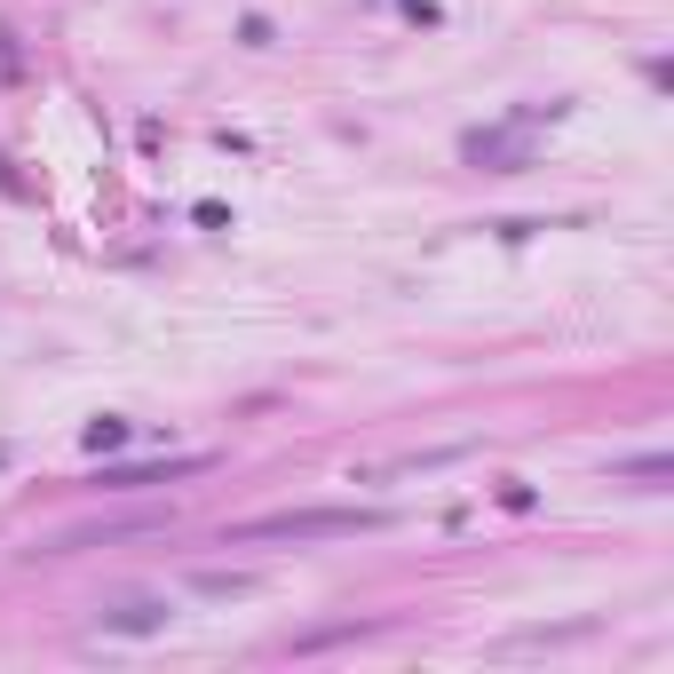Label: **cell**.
I'll return each mask as SVG.
<instances>
[{
    "instance_id": "cell-1",
    "label": "cell",
    "mask_w": 674,
    "mask_h": 674,
    "mask_svg": "<svg viewBox=\"0 0 674 674\" xmlns=\"http://www.w3.org/2000/svg\"><path fill=\"white\" fill-rule=\"evenodd\" d=\"M563 112H571V104H524V112L492 119V127H468V135H460V159L484 167V175H516V167H532V135L556 127Z\"/></svg>"
},
{
    "instance_id": "cell-2",
    "label": "cell",
    "mask_w": 674,
    "mask_h": 674,
    "mask_svg": "<svg viewBox=\"0 0 674 674\" xmlns=\"http://www.w3.org/2000/svg\"><path fill=\"white\" fill-rule=\"evenodd\" d=\"M381 524H389V508H286V516L230 524V540L238 548H254V540H349V532H381Z\"/></svg>"
},
{
    "instance_id": "cell-3",
    "label": "cell",
    "mask_w": 674,
    "mask_h": 674,
    "mask_svg": "<svg viewBox=\"0 0 674 674\" xmlns=\"http://www.w3.org/2000/svg\"><path fill=\"white\" fill-rule=\"evenodd\" d=\"M215 452H175V460H135V468H96L88 484L96 492H143V484H183V476H207Z\"/></svg>"
},
{
    "instance_id": "cell-4",
    "label": "cell",
    "mask_w": 674,
    "mask_h": 674,
    "mask_svg": "<svg viewBox=\"0 0 674 674\" xmlns=\"http://www.w3.org/2000/svg\"><path fill=\"white\" fill-rule=\"evenodd\" d=\"M167 619H175L167 595H127V603L104 611V635H135V643H143V635H167Z\"/></svg>"
},
{
    "instance_id": "cell-5",
    "label": "cell",
    "mask_w": 674,
    "mask_h": 674,
    "mask_svg": "<svg viewBox=\"0 0 674 674\" xmlns=\"http://www.w3.org/2000/svg\"><path fill=\"white\" fill-rule=\"evenodd\" d=\"M80 445H88V452H119V445H135V421H119V413H96V421L80 429Z\"/></svg>"
},
{
    "instance_id": "cell-6",
    "label": "cell",
    "mask_w": 674,
    "mask_h": 674,
    "mask_svg": "<svg viewBox=\"0 0 674 674\" xmlns=\"http://www.w3.org/2000/svg\"><path fill=\"white\" fill-rule=\"evenodd\" d=\"M191 587H199V595H254L262 579H254V571H199Z\"/></svg>"
},
{
    "instance_id": "cell-7",
    "label": "cell",
    "mask_w": 674,
    "mask_h": 674,
    "mask_svg": "<svg viewBox=\"0 0 674 674\" xmlns=\"http://www.w3.org/2000/svg\"><path fill=\"white\" fill-rule=\"evenodd\" d=\"M619 476H635L643 492H659V484H667V476H674V460H667V452H651V460H627Z\"/></svg>"
},
{
    "instance_id": "cell-8",
    "label": "cell",
    "mask_w": 674,
    "mask_h": 674,
    "mask_svg": "<svg viewBox=\"0 0 674 674\" xmlns=\"http://www.w3.org/2000/svg\"><path fill=\"white\" fill-rule=\"evenodd\" d=\"M381 8H405L413 24H445V8H437V0H381Z\"/></svg>"
},
{
    "instance_id": "cell-9",
    "label": "cell",
    "mask_w": 674,
    "mask_h": 674,
    "mask_svg": "<svg viewBox=\"0 0 674 674\" xmlns=\"http://www.w3.org/2000/svg\"><path fill=\"white\" fill-rule=\"evenodd\" d=\"M238 40L246 48H270V16H238Z\"/></svg>"
},
{
    "instance_id": "cell-10",
    "label": "cell",
    "mask_w": 674,
    "mask_h": 674,
    "mask_svg": "<svg viewBox=\"0 0 674 674\" xmlns=\"http://www.w3.org/2000/svg\"><path fill=\"white\" fill-rule=\"evenodd\" d=\"M500 508H516V516H532V508H540V492H532V484H508V492H500Z\"/></svg>"
}]
</instances>
